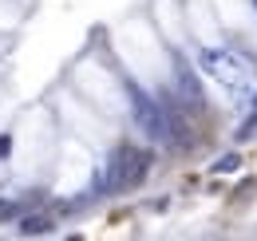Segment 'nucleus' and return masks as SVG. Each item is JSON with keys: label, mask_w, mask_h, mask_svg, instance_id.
<instances>
[{"label": "nucleus", "mask_w": 257, "mask_h": 241, "mask_svg": "<svg viewBox=\"0 0 257 241\" xmlns=\"http://www.w3.org/2000/svg\"><path fill=\"white\" fill-rule=\"evenodd\" d=\"M233 166H237V158H233V154H225L222 162H218V174H225V170H233Z\"/></svg>", "instance_id": "nucleus-6"}, {"label": "nucleus", "mask_w": 257, "mask_h": 241, "mask_svg": "<svg viewBox=\"0 0 257 241\" xmlns=\"http://www.w3.org/2000/svg\"><path fill=\"white\" fill-rule=\"evenodd\" d=\"M253 4H257V0H253Z\"/></svg>", "instance_id": "nucleus-7"}, {"label": "nucleus", "mask_w": 257, "mask_h": 241, "mask_svg": "<svg viewBox=\"0 0 257 241\" xmlns=\"http://www.w3.org/2000/svg\"><path fill=\"white\" fill-rule=\"evenodd\" d=\"M147 166H151V154L139 151V147H119L111 166H107V190H131L147 178Z\"/></svg>", "instance_id": "nucleus-2"}, {"label": "nucleus", "mask_w": 257, "mask_h": 241, "mask_svg": "<svg viewBox=\"0 0 257 241\" xmlns=\"http://www.w3.org/2000/svg\"><path fill=\"white\" fill-rule=\"evenodd\" d=\"M16 229H20V237H44L56 229V217L52 213H28V217H20Z\"/></svg>", "instance_id": "nucleus-4"}, {"label": "nucleus", "mask_w": 257, "mask_h": 241, "mask_svg": "<svg viewBox=\"0 0 257 241\" xmlns=\"http://www.w3.org/2000/svg\"><path fill=\"white\" fill-rule=\"evenodd\" d=\"M202 71L214 79V83H222L229 95H237V99H257V71L253 63L245 60V56H237V52H222V48H206L202 52Z\"/></svg>", "instance_id": "nucleus-1"}, {"label": "nucleus", "mask_w": 257, "mask_h": 241, "mask_svg": "<svg viewBox=\"0 0 257 241\" xmlns=\"http://www.w3.org/2000/svg\"><path fill=\"white\" fill-rule=\"evenodd\" d=\"M131 111H135L139 131H143L151 143H170V131H166V107H162L159 99H151V95L135 91V99H131Z\"/></svg>", "instance_id": "nucleus-3"}, {"label": "nucleus", "mask_w": 257, "mask_h": 241, "mask_svg": "<svg viewBox=\"0 0 257 241\" xmlns=\"http://www.w3.org/2000/svg\"><path fill=\"white\" fill-rule=\"evenodd\" d=\"M20 213V202H8V198H0V221H8V217H16Z\"/></svg>", "instance_id": "nucleus-5"}]
</instances>
